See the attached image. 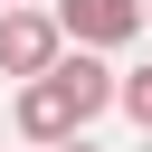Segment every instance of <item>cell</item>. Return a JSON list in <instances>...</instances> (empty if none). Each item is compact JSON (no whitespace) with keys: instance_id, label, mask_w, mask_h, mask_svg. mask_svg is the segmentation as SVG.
<instances>
[{"instance_id":"cell-5","label":"cell","mask_w":152,"mask_h":152,"mask_svg":"<svg viewBox=\"0 0 152 152\" xmlns=\"http://www.w3.org/2000/svg\"><path fill=\"white\" fill-rule=\"evenodd\" d=\"M38 152H95V142H86V133H57V142H38Z\"/></svg>"},{"instance_id":"cell-4","label":"cell","mask_w":152,"mask_h":152,"mask_svg":"<svg viewBox=\"0 0 152 152\" xmlns=\"http://www.w3.org/2000/svg\"><path fill=\"white\" fill-rule=\"evenodd\" d=\"M114 104H124V114H133V124L152 133V66H133V76H114Z\"/></svg>"},{"instance_id":"cell-1","label":"cell","mask_w":152,"mask_h":152,"mask_svg":"<svg viewBox=\"0 0 152 152\" xmlns=\"http://www.w3.org/2000/svg\"><path fill=\"white\" fill-rule=\"evenodd\" d=\"M104 104H114V66H104V48H57L38 76H19L10 124H19L28 142H57V133H86Z\"/></svg>"},{"instance_id":"cell-2","label":"cell","mask_w":152,"mask_h":152,"mask_svg":"<svg viewBox=\"0 0 152 152\" xmlns=\"http://www.w3.org/2000/svg\"><path fill=\"white\" fill-rule=\"evenodd\" d=\"M48 19H57V38H66V48H104V57L142 38V0H57Z\"/></svg>"},{"instance_id":"cell-3","label":"cell","mask_w":152,"mask_h":152,"mask_svg":"<svg viewBox=\"0 0 152 152\" xmlns=\"http://www.w3.org/2000/svg\"><path fill=\"white\" fill-rule=\"evenodd\" d=\"M57 48H66V38H57V19H48L38 0H0V76H38Z\"/></svg>"},{"instance_id":"cell-6","label":"cell","mask_w":152,"mask_h":152,"mask_svg":"<svg viewBox=\"0 0 152 152\" xmlns=\"http://www.w3.org/2000/svg\"><path fill=\"white\" fill-rule=\"evenodd\" d=\"M142 38H152V0H142Z\"/></svg>"}]
</instances>
